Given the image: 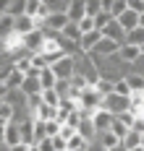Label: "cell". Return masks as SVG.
Returning a JSON list of instances; mask_svg holds the SVG:
<instances>
[{
    "label": "cell",
    "instance_id": "cell-3",
    "mask_svg": "<svg viewBox=\"0 0 144 151\" xmlns=\"http://www.w3.org/2000/svg\"><path fill=\"white\" fill-rule=\"evenodd\" d=\"M45 42H47V37H45V31L42 29H34L32 34H26L24 37V50L26 52H42V47H45Z\"/></svg>",
    "mask_w": 144,
    "mask_h": 151
},
{
    "label": "cell",
    "instance_id": "cell-13",
    "mask_svg": "<svg viewBox=\"0 0 144 151\" xmlns=\"http://www.w3.org/2000/svg\"><path fill=\"white\" fill-rule=\"evenodd\" d=\"M13 29H16V18L8 16V13H3L0 16V42H5V39L13 34Z\"/></svg>",
    "mask_w": 144,
    "mask_h": 151
},
{
    "label": "cell",
    "instance_id": "cell-2",
    "mask_svg": "<svg viewBox=\"0 0 144 151\" xmlns=\"http://www.w3.org/2000/svg\"><path fill=\"white\" fill-rule=\"evenodd\" d=\"M102 109H108L110 115H121V112L131 109V96H118V94H108V96L102 99Z\"/></svg>",
    "mask_w": 144,
    "mask_h": 151
},
{
    "label": "cell",
    "instance_id": "cell-11",
    "mask_svg": "<svg viewBox=\"0 0 144 151\" xmlns=\"http://www.w3.org/2000/svg\"><path fill=\"white\" fill-rule=\"evenodd\" d=\"M32 117H34V120H42V122L55 120V117H58V107H50V104H45V102H42V104L32 112Z\"/></svg>",
    "mask_w": 144,
    "mask_h": 151
},
{
    "label": "cell",
    "instance_id": "cell-26",
    "mask_svg": "<svg viewBox=\"0 0 144 151\" xmlns=\"http://www.w3.org/2000/svg\"><path fill=\"white\" fill-rule=\"evenodd\" d=\"M42 102L50 107H58L63 99H60V94H58V89H42Z\"/></svg>",
    "mask_w": 144,
    "mask_h": 151
},
{
    "label": "cell",
    "instance_id": "cell-40",
    "mask_svg": "<svg viewBox=\"0 0 144 151\" xmlns=\"http://www.w3.org/2000/svg\"><path fill=\"white\" fill-rule=\"evenodd\" d=\"M39 151H55V146H52V138H42L39 143H34Z\"/></svg>",
    "mask_w": 144,
    "mask_h": 151
},
{
    "label": "cell",
    "instance_id": "cell-43",
    "mask_svg": "<svg viewBox=\"0 0 144 151\" xmlns=\"http://www.w3.org/2000/svg\"><path fill=\"white\" fill-rule=\"evenodd\" d=\"M11 151H32L29 143H16V146H11Z\"/></svg>",
    "mask_w": 144,
    "mask_h": 151
},
{
    "label": "cell",
    "instance_id": "cell-22",
    "mask_svg": "<svg viewBox=\"0 0 144 151\" xmlns=\"http://www.w3.org/2000/svg\"><path fill=\"white\" fill-rule=\"evenodd\" d=\"M142 138H144V133H139V130H128L126 138H123L121 143H123V146L131 151V149H136V146H142Z\"/></svg>",
    "mask_w": 144,
    "mask_h": 151
},
{
    "label": "cell",
    "instance_id": "cell-32",
    "mask_svg": "<svg viewBox=\"0 0 144 151\" xmlns=\"http://www.w3.org/2000/svg\"><path fill=\"white\" fill-rule=\"evenodd\" d=\"M39 11H42V0H26V11H24L26 16L37 18V16H39Z\"/></svg>",
    "mask_w": 144,
    "mask_h": 151
},
{
    "label": "cell",
    "instance_id": "cell-36",
    "mask_svg": "<svg viewBox=\"0 0 144 151\" xmlns=\"http://www.w3.org/2000/svg\"><path fill=\"white\" fill-rule=\"evenodd\" d=\"M95 89L102 94V96H108V94H113V81H108V78H100L95 83Z\"/></svg>",
    "mask_w": 144,
    "mask_h": 151
},
{
    "label": "cell",
    "instance_id": "cell-21",
    "mask_svg": "<svg viewBox=\"0 0 144 151\" xmlns=\"http://www.w3.org/2000/svg\"><path fill=\"white\" fill-rule=\"evenodd\" d=\"M60 37H63V39H68V42H81V29H79V24L68 21V26L60 31Z\"/></svg>",
    "mask_w": 144,
    "mask_h": 151
},
{
    "label": "cell",
    "instance_id": "cell-8",
    "mask_svg": "<svg viewBox=\"0 0 144 151\" xmlns=\"http://www.w3.org/2000/svg\"><path fill=\"white\" fill-rule=\"evenodd\" d=\"M65 16H68V21L79 24L81 18L87 16V3H84V0H68V11H65Z\"/></svg>",
    "mask_w": 144,
    "mask_h": 151
},
{
    "label": "cell",
    "instance_id": "cell-29",
    "mask_svg": "<svg viewBox=\"0 0 144 151\" xmlns=\"http://www.w3.org/2000/svg\"><path fill=\"white\" fill-rule=\"evenodd\" d=\"M68 83H71V89H76V91L89 89V81H87V76H81V73H73L71 78H68Z\"/></svg>",
    "mask_w": 144,
    "mask_h": 151
},
{
    "label": "cell",
    "instance_id": "cell-49",
    "mask_svg": "<svg viewBox=\"0 0 144 151\" xmlns=\"http://www.w3.org/2000/svg\"><path fill=\"white\" fill-rule=\"evenodd\" d=\"M139 26H142V29H144V13L139 16Z\"/></svg>",
    "mask_w": 144,
    "mask_h": 151
},
{
    "label": "cell",
    "instance_id": "cell-4",
    "mask_svg": "<svg viewBox=\"0 0 144 151\" xmlns=\"http://www.w3.org/2000/svg\"><path fill=\"white\" fill-rule=\"evenodd\" d=\"M118 50H121L118 42H113V39H108V37H102L89 55H95V58H113V55H118Z\"/></svg>",
    "mask_w": 144,
    "mask_h": 151
},
{
    "label": "cell",
    "instance_id": "cell-19",
    "mask_svg": "<svg viewBox=\"0 0 144 151\" xmlns=\"http://www.w3.org/2000/svg\"><path fill=\"white\" fill-rule=\"evenodd\" d=\"M39 83H42V89H55L58 86V76L52 73V68H42L39 70Z\"/></svg>",
    "mask_w": 144,
    "mask_h": 151
},
{
    "label": "cell",
    "instance_id": "cell-12",
    "mask_svg": "<svg viewBox=\"0 0 144 151\" xmlns=\"http://www.w3.org/2000/svg\"><path fill=\"white\" fill-rule=\"evenodd\" d=\"M118 58H121L123 63H128V65H134V63L142 58V52H139V47H134V45H121Z\"/></svg>",
    "mask_w": 144,
    "mask_h": 151
},
{
    "label": "cell",
    "instance_id": "cell-52",
    "mask_svg": "<svg viewBox=\"0 0 144 151\" xmlns=\"http://www.w3.org/2000/svg\"><path fill=\"white\" fill-rule=\"evenodd\" d=\"M142 146H144V138H142Z\"/></svg>",
    "mask_w": 144,
    "mask_h": 151
},
{
    "label": "cell",
    "instance_id": "cell-18",
    "mask_svg": "<svg viewBox=\"0 0 144 151\" xmlns=\"http://www.w3.org/2000/svg\"><path fill=\"white\" fill-rule=\"evenodd\" d=\"M126 83L131 86V91H134V94H142V91H144V76L128 70V73H126Z\"/></svg>",
    "mask_w": 144,
    "mask_h": 151
},
{
    "label": "cell",
    "instance_id": "cell-53",
    "mask_svg": "<svg viewBox=\"0 0 144 151\" xmlns=\"http://www.w3.org/2000/svg\"><path fill=\"white\" fill-rule=\"evenodd\" d=\"M84 151H87V149H84Z\"/></svg>",
    "mask_w": 144,
    "mask_h": 151
},
{
    "label": "cell",
    "instance_id": "cell-6",
    "mask_svg": "<svg viewBox=\"0 0 144 151\" xmlns=\"http://www.w3.org/2000/svg\"><path fill=\"white\" fill-rule=\"evenodd\" d=\"M102 37H108V39L118 42V45H126V31H123V26L118 24V18H113L110 24L102 29Z\"/></svg>",
    "mask_w": 144,
    "mask_h": 151
},
{
    "label": "cell",
    "instance_id": "cell-44",
    "mask_svg": "<svg viewBox=\"0 0 144 151\" xmlns=\"http://www.w3.org/2000/svg\"><path fill=\"white\" fill-rule=\"evenodd\" d=\"M8 86H5V81H0V102H3V99H5V96H8Z\"/></svg>",
    "mask_w": 144,
    "mask_h": 151
},
{
    "label": "cell",
    "instance_id": "cell-27",
    "mask_svg": "<svg viewBox=\"0 0 144 151\" xmlns=\"http://www.w3.org/2000/svg\"><path fill=\"white\" fill-rule=\"evenodd\" d=\"M87 143H89V141H87L84 136L73 133V136L68 138V151H84V149H87Z\"/></svg>",
    "mask_w": 144,
    "mask_h": 151
},
{
    "label": "cell",
    "instance_id": "cell-9",
    "mask_svg": "<svg viewBox=\"0 0 144 151\" xmlns=\"http://www.w3.org/2000/svg\"><path fill=\"white\" fill-rule=\"evenodd\" d=\"M37 29V21H34L32 16H18L16 18V29H13V34H18V37H26V34H32V31Z\"/></svg>",
    "mask_w": 144,
    "mask_h": 151
},
{
    "label": "cell",
    "instance_id": "cell-14",
    "mask_svg": "<svg viewBox=\"0 0 144 151\" xmlns=\"http://www.w3.org/2000/svg\"><path fill=\"white\" fill-rule=\"evenodd\" d=\"M118 24H121V26H123V31H131V29H136V26H139V13H134V11H131V8H128L126 13H121L118 16Z\"/></svg>",
    "mask_w": 144,
    "mask_h": 151
},
{
    "label": "cell",
    "instance_id": "cell-42",
    "mask_svg": "<svg viewBox=\"0 0 144 151\" xmlns=\"http://www.w3.org/2000/svg\"><path fill=\"white\" fill-rule=\"evenodd\" d=\"M11 3H13V0H0V16H3V13H8Z\"/></svg>",
    "mask_w": 144,
    "mask_h": 151
},
{
    "label": "cell",
    "instance_id": "cell-47",
    "mask_svg": "<svg viewBox=\"0 0 144 151\" xmlns=\"http://www.w3.org/2000/svg\"><path fill=\"white\" fill-rule=\"evenodd\" d=\"M110 151H128V149L123 146V143H118V146H115V149H110Z\"/></svg>",
    "mask_w": 144,
    "mask_h": 151
},
{
    "label": "cell",
    "instance_id": "cell-41",
    "mask_svg": "<svg viewBox=\"0 0 144 151\" xmlns=\"http://www.w3.org/2000/svg\"><path fill=\"white\" fill-rule=\"evenodd\" d=\"M87 151H108V149H105V146L95 138V141H89V143H87Z\"/></svg>",
    "mask_w": 144,
    "mask_h": 151
},
{
    "label": "cell",
    "instance_id": "cell-33",
    "mask_svg": "<svg viewBox=\"0 0 144 151\" xmlns=\"http://www.w3.org/2000/svg\"><path fill=\"white\" fill-rule=\"evenodd\" d=\"M32 68H37V70L50 68V63H47V58H45V52H34V55H32Z\"/></svg>",
    "mask_w": 144,
    "mask_h": 151
},
{
    "label": "cell",
    "instance_id": "cell-34",
    "mask_svg": "<svg viewBox=\"0 0 144 151\" xmlns=\"http://www.w3.org/2000/svg\"><path fill=\"white\" fill-rule=\"evenodd\" d=\"M128 11V3L126 0H113V8H110V16L113 18H118L121 13H126Z\"/></svg>",
    "mask_w": 144,
    "mask_h": 151
},
{
    "label": "cell",
    "instance_id": "cell-51",
    "mask_svg": "<svg viewBox=\"0 0 144 151\" xmlns=\"http://www.w3.org/2000/svg\"><path fill=\"white\" fill-rule=\"evenodd\" d=\"M139 52H142V55H144V45H142V47H139Z\"/></svg>",
    "mask_w": 144,
    "mask_h": 151
},
{
    "label": "cell",
    "instance_id": "cell-28",
    "mask_svg": "<svg viewBox=\"0 0 144 151\" xmlns=\"http://www.w3.org/2000/svg\"><path fill=\"white\" fill-rule=\"evenodd\" d=\"M113 94H118V96H131L134 91H131V86L126 83V78H118V81H113Z\"/></svg>",
    "mask_w": 144,
    "mask_h": 151
},
{
    "label": "cell",
    "instance_id": "cell-54",
    "mask_svg": "<svg viewBox=\"0 0 144 151\" xmlns=\"http://www.w3.org/2000/svg\"><path fill=\"white\" fill-rule=\"evenodd\" d=\"M142 94H144V91H142Z\"/></svg>",
    "mask_w": 144,
    "mask_h": 151
},
{
    "label": "cell",
    "instance_id": "cell-1",
    "mask_svg": "<svg viewBox=\"0 0 144 151\" xmlns=\"http://www.w3.org/2000/svg\"><path fill=\"white\" fill-rule=\"evenodd\" d=\"M50 68H52V73L58 76V81H68L71 76L76 73V58H71V55H63L60 60L52 63Z\"/></svg>",
    "mask_w": 144,
    "mask_h": 151
},
{
    "label": "cell",
    "instance_id": "cell-39",
    "mask_svg": "<svg viewBox=\"0 0 144 151\" xmlns=\"http://www.w3.org/2000/svg\"><path fill=\"white\" fill-rule=\"evenodd\" d=\"M126 3H128V8H131L134 13H139V16L144 13V0H126Z\"/></svg>",
    "mask_w": 144,
    "mask_h": 151
},
{
    "label": "cell",
    "instance_id": "cell-24",
    "mask_svg": "<svg viewBox=\"0 0 144 151\" xmlns=\"http://www.w3.org/2000/svg\"><path fill=\"white\" fill-rule=\"evenodd\" d=\"M126 45H134V47H142L144 45V29L142 26H136V29H131L126 34Z\"/></svg>",
    "mask_w": 144,
    "mask_h": 151
},
{
    "label": "cell",
    "instance_id": "cell-37",
    "mask_svg": "<svg viewBox=\"0 0 144 151\" xmlns=\"http://www.w3.org/2000/svg\"><path fill=\"white\" fill-rule=\"evenodd\" d=\"M45 133H47V138L58 136V133H60V122H58V120H47V122H45Z\"/></svg>",
    "mask_w": 144,
    "mask_h": 151
},
{
    "label": "cell",
    "instance_id": "cell-20",
    "mask_svg": "<svg viewBox=\"0 0 144 151\" xmlns=\"http://www.w3.org/2000/svg\"><path fill=\"white\" fill-rule=\"evenodd\" d=\"M97 141H100V143H102V146H105L108 151H110V149H115V146L121 143V138L115 136L113 130H102V133H97Z\"/></svg>",
    "mask_w": 144,
    "mask_h": 151
},
{
    "label": "cell",
    "instance_id": "cell-7",
    "mask_svg": "<svg viewBox=\"0 0 144 151\" xmlns=\"http://www.w3.org/2000/svg\"><path fill=\"white\" fill-rule=\"evenodd\" d=\"M113 117H115V115H110L108 109H102V107H100V109H97L95 115H92L95 130H97V133H102V130H110V125H113Z\"/></svg>",
    "mask_w": 144,
    "mask_h": 151
},
{
    "label": "cell",
    "instance_id": "cell-46",
    "mask_svg": "<svg viewBox=\"0 0 144 151\" xmlns=\"http://www.w3.org/2000/svg\"><path fill=\"white\" fill-rule=\"evenodd\" d=\"M0 143H5V128L0 125Z\"/></svg>",
    "mask_w": 144,
    "mask_h": 151
},
{
    "label": "cell",
    "instance_id": "cell-17",
    "mask_svg": "<svg viewBox=\"0 0 144 151\" xmlns=\"http://www.w3.org/2000/svg\"><path fill=\"white\" fill-rule=\"evenodd\" d=\"M16 143H21L18 122H8V125H5V146H16Z\"/></svg>",
    "mask_w": 144,
    "mask_h": 151
},
{
    "label": "cell",
    "instance_id": "cell-45",
    "mask_svg": "<svg viewBox=\"0 0 144 151\" xmlns=\"http://www.w3.org/2000/svg\"><path fill=\"white\" fill-rule=\"evenodd\" d=\"M110 8H113V0H102V11L110 13Z\"/></svg>",
    "mask_w": 144,
    "mask_h": 151
},
{
    "label": "cell",
    "instance_id": "cell-31",
    "mask_svg": "<svg viewBox=\"0 0 144 151\" xmlns=\"http://www.w3.org/2000/svg\"><path fill=\"white\" fill-rule=\"evenodd\" d=\"M87 3V16L89 18H95V16L102 13V0H84Z\"/></svg>",
    "mask_w": 144,
    "mask_h": 151
},
{
    "label": "cell",
    "instance_id": "cell-48",
    "mask_svg": "<svg viewBox=\"0 0 144 151\" xmlns=\"http://www.w3.org/2000/svg\"><path fill=\"white\" fill-rule=\"evenodd\" d=\"M0 151H11V146H5V143H0Z\"/></svg>",
    "mask_w": 144,
    "mask_h": 151
},
{
    "label": "cell",
    "instance_id": "cell-10",
    "mask_svg": "<svg viewBox=\"0 0 144 151\" xmlns=\"http://www.w3.org/2000/svg\"><path fill=\"white\" fill-rule=\"evenodd\" d=\"M100 39H102V31H100V29H92V31H87V34H81V42H79V45H81V50L89 55V52L97 47Z\"/></svg>",
    "mask_w": 144,
    "mask_h": 151
},
{
    "label": "cell",
    "instance_id": "cell-15",
    "mask_svg": "<svg viewBox=\"0 0 144 151\" xmlns=\"http://www.w3.org/2000/svg\"><path fill=\"white\" fill-rule=\"evenodd\" d=\"M21 91H24L26 96H32V94H42L39 76H26V78H24V83H21Z\"/></svg>",
    "mask_w": 144,
    "mask_h": 151
},
{
    "label": "cell",
    "instance_id": "cell-23",
    "mask_svg": "<svg viewBox=\"0 0 144 151\" xmlns=\"http://www.w3.org/2000/svg\"><path fill=\"white\" fill-rule=\"evenodd\" d=\"M42 5L47 8V13H65L68 11V0H42Z\"/></svg>",
    "mask_w": 144,
    "mask_h": 151
},
{
    "label": "cell",
    "instance_id": "cell-38",
    "mask_svg": "<svg viewBox=\"0 0 144 151\" xmlns=\"http://www.w3.org/2000/svg\"><path fill=\"white\" fill-rule=\"evenodd\" d=\"M79 29H81V34H87V31H92V29H95V21H92L89 16H84V18L79 21Z\"/></svg>",
    "mask_w": 144,
    "mask_h": 151
},
{
    "label": "cell",
    "instance_id": "cell-5",
    "mask_svg": "<svg viewBox=\"0 0 144 151\" xmlns=\"http://www.w3.org/2000/svg\"><path fill=\"white\" fill-rule=\"evenodd\" d=\"M65 26H68V16H65V13H50L39 29H47V31H55V34H60Z\"/></svg>",
    "mask_w": 144,
    "mask_h": 151
},
{
    "label": "cell",
    "instance_id": "cell-50",
    "mask_svg": "<svg viewBox=\"0 0 144 151\" xmlns=\"http://www.w3.org/2000/svg\"><path fill=\"white\" fill-rule=\"evenodd\" d=\"M131 151H144V146H136V149H131Z\"/></svg>",
    "mask_w": 144,
    "mask_h": 151
},
{
    "label": "cell",
    "instance_id": "cell-30",
    "mask_svg": "<svg viewBox=\"0 0 144 151\" xmlns=\"http://www.w3.org/2000/svg\"><path fill=\"white\" fill-rule=\"evenodd\" d=\"M110 130H113V133H115L118 138H121V141H123V138H126V133L131 130V128H128L126 122H121L118 117H113V125H110Z\"/></svg>",
    "mask_w": 144,
    "mask_h": 151
},
{
    "label": "cell",
    "instance_id": "cell-25",
    "mask_svg": "<svg viewBox=\"0 0 144 151\" xmlns=\"http://www.w3.org/2000/svg\"><path fill=\"white\" fill-rule=\"evenodd\" d=\"M24 78H26V76L21 73V70H16V68H13V70L8 73V78H5V86H8V89H21Z\"/></svg>",
    "mask_w": 144,
    "mask_h": 151
},
{
    "label": "cell",
    "instance_id": "cell-35",
    "mask_svg": "<svg viewBox=\"0 0 144 151\" xmlns=\"http://www.w3.org/2000/svg\"><path fill=\"white\" fill-rule=\"evenodd\" d=\"M92 21H95V29H100V31H102V29H105V26H108V24H110V21H113V16H110V13H105V11H102V13H100V16H95Z\"/></svg>",
    "mask_w": 144,
    "mask_h": 151
},
{
    "label": "cell",
    "instance_id": "cell-16",
    "mask_svg": "<svg viewBox=\"0 0 144 151\" xmlns=\"http://www.w3.org/2000/svg\"><path fill=\"white\" fill-rule=\"evenodd\" d=\"M84 115V112H81ZM79 136H84L87 141H95L97 138V130H95V122H92V117H87L84 115V120H81V125H79V130H76Z\"/></svg>",
    "mask_w": 144,
    "mask_h": 151
}]
</instances>
